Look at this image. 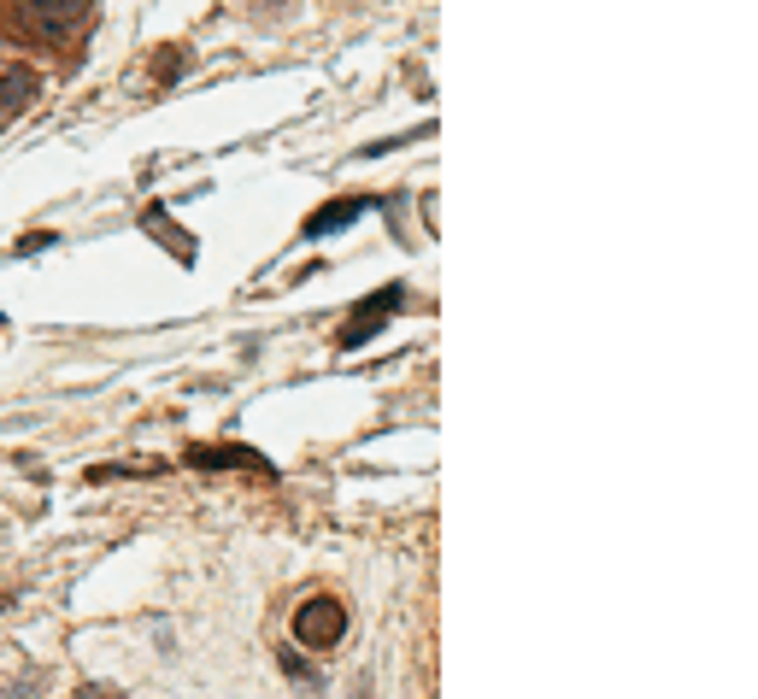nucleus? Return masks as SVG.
I'll return each mask as SVG.
<instances>
[{"instance_id": "1", "label": "nucleus", "mask_w": 758, "mask_h": 699, "mask_svg": "<svg viewBox=\"0 0 758 699\" xmlns=\"http://www.w3.org/2000/svg\"><path fill=\"white\" fill-rule=\"evenodd\" d=\"M12 12H18V24H24L36 41H71L77 18L89 12V0H18Z\"/></svg>"}, {"instance_id": "2", "label": "nucleus", "mask_w": 758, "mask_h": 699, "mask_svg": "<svg viewBox=\"0 0 758 699\" xmlns=\"http://www.w3.org/2000/svg\"><path fill=\"white\" fill-rule=\"evenodd\" d=\"M341 635H347V611H341V600H330V594H318V600H306L295 611V640H300V647L330 652Z\"/></svg>"}, {"instance_id": "3", "label": "nucleus", "mask_w": 758, "mask_h": 699, "mask_svg": "<svg viewBox=\"0 0 758 699\" xmlns=\"http://www.w3.org/2000/svg\"><path fill=\"white\" fill-rule=\"evenodd\" d=\"M41 95V77L30 65H12V71H0V118H18L24 107Z\"/></svg>"}, {"instance_id": "4", "label": "nucleus", "mask_w": 758, "mask_h": 699, "mask_svg": "<svg viewBox=\"0 0 758 699\" xmlns=\"http://www.w3.org/2000/svg\"><path fill=\"white\" fill-rule=\"evenodd\" d=\"M395 305H400V288H383L376 300H364L359 312H353L359 324H347V329H341V347H359L364 335H376V329H383V312H395Z\"/></svg>"}, {"instance_id": "5", "label": "nucleus", "mask_w": 758, "mask_h": 699, "mask_svg": "<svg viewBox=\"0 0 758 699\" xmlns=\"http://www.w3.org/2000/svg\"><path fill=\"white\" fill-rule=\"evenodd\" d=\"M364 200H341V207H324L312 212V224H306V236H330V229H347V217H359Z\"/></svg>"}, {"instance_id": "6", "label": "nucleus", "mask_w": 758, "mask_h": 699, "mask_svg": "<svg viewBox=\"0 0 758 699\" xmlns=\"http://www.w3.org/2000/svg\"><path fill=\"white\" fill-rule=\"evenodd\" d=\"M195 464H259L247 447H229V453H195Z\"/></svg>"}]
</instances>
